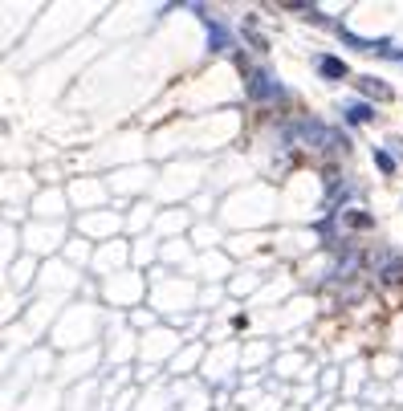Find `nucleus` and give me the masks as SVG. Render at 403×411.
<instances>
[{"label": "nucleus", "instance_id": "nucleus-1", "mask_svg": "<svg viewBox=\"0 0 403 411\" xmlns=\"http://www.w3.org/2000/svg\"><path fill=\"white\" fill-rule=\"evenodd\" d=\"M249 94H253V98H261V102H273L281 90L269 82V74H249Z\"/></svg>", "mask_w": 403, "mask_h": 411}, {"label": "nucleus", "instance_id": "nucleus-2", "mask_svg": "<svg viewBox=\"0 0 403 411\" xmlns=\"http://www.w3.org/2000/svg\"><path fill=\"white\" fill-rule=\"evenodd\" d=\"M318 74L330 78V82H339V78H346V62H339V57H318Z\"/></svg>", "mask_w": 403, "mask_h": 411}, {"label": "nucleus", "instance_id": "nucleus-3", "mask_svg": "<svg viewBox=\"0 0 403 411\" xmlns=\"http://www.w3.org/2000/svg\"><path fill=\"white\" fill-rule=\"evenodd\" d=\"M358 90H363V94H371V98H383V102L391 98V86L375 82V78H358Z\"/></svg>", "mask_w": 403, "mask_h": 411}, {"label": "nucleus", "instance_id": "nucleus-4", "mask_svg": "<svg viewBox=\"0 0 403 411\" xmlns=\"http://www.w3.org/2000/svg\"><path fill=\"white\" fill-rule=\"evenodd\" d=\"M375 110L367 106V102H355V106H346V122H371Z\"/></svg>", "mask_w": 403, "mask_h": 411}, {"label": "nucleus", "instance_id": "nucleus-5", "mask_svg": "<svg viewBox=\"0 0 403 411\" xmlns=\"http://www.w3.org/2000/svg\"><path fill=\"white\" fill-rule=\"evenodd\" d=\"M375 163H379V171H387V175L395 171V159H391L387 151H375Z\"/></svg>", "mask_w": 403, "mask_h": 411}, {"label": "nucleus", "instance_id": "nucleus-6", "mask_svg": "<svg viewBox=\"0 0 403 411\" xmlns=\"http://www.w3.org/2000/svg\"><path fill=\"white\" fill-rule=\"evenodd\" d=\"M346 224H355V228H371V216H367V212H346Z\"/></svg>", "mask_w": 403, "mask_h": 411}, {"label": "nucleus", "instance_id": "nucleus-7", "mask_svg": "<svg viewBox=\"0 0 403 411\" xmlns=\"http://www.w3.org/2000/svg\"><path fill=\"white\" fill-rule=\"evenodd\" d=\"M208 33H212V50H225V45H228V37H225V29H220V25H212Z\"/></svg>", "mask_w": 403, "mask_h": 411}]
</instances>
